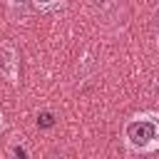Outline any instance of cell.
<instances>
[{
  "label": "cell",
  "mask_w": 159,
  "mask_h": 159,
  "mask_svg": "<svg viewBox=\"0 0 159 159\" xmlns=\"http://www.w3.org/2000/svg\"><path fill=\"white\" fill-rule=\"evenodd\" d=\"M124 142L139 154L159 149V112H139L124 122Z\"/></svg>",
  "instance_id": "1"
},
{
  "label": "cell",
  "mask_w": 159,
  "mask_h": 159,
  "mask_svg": "<svg viewBox=\"0 0 159 159\" xmlns=\"http://www.w3.org/2000/svg\"><path fill=\"white\" fill-rule=\"evenodd\" d=\"M0 75L5 80H10L12 84L17 82V75H20V60H17V52L12 45H2L0 47Z\"/></svg>",
  "instance_id": "2"
},
{
  "label": "cell",
  "mask_w": 159,
  "mask_h": 159,
  "mask_svg": "<svg viewBox=\"0 0 159 159\" xmlns=\"http://www.w3.org/2000/svg\"><path fill=\"white\" fill-rule=\"evenodd\" d=\"M37 127H40V129L55 127V114H52V112H40V114H37Z\"/></svg>",
  "instance_id": "3"
},
{
  "label": "cell",
  "mask_w": 159,
  "mask_h": 159,
  "mask_svg": "<svg viewBox=\"0 0 159 159\" xmlns=\"http://www.w3.org/2000/svg\"><path fill=\"white\" fill-rule=\"evenodd\" d=\"M32 5H35L37 10H52V7L62 5V0H32Z\"/></svg>",
  "instance_id": "4"
},
{
  "label": "cell",
  "mask_w": 159,
  "mask_h": 159,
  "mask_svg": "<svg viewBox=\"0 0 159 159\" xmlns=\"http://www.w3.org/2000/svg\"><path fill=\"white\" fill-rule=\"evenodd\" d=\"M10 154H15V157H22V159H27V157H30V149H27L25 144H12V147H10Z\"/></svg>",
  "instance_id": "5"
},
{
  "label": "cell",
  "mask_w": 159,
  "mask_h": 159,
  "mask_svg": "<svg viewBox=\"0 0 159 159\" xmlns=\"http://www.w3.org/2000/svg\"><path fill=\"white\" fill-rule=\"evenodd\" d=\"M152 27H154V32L159 35V0H157V5H154V12H152Z\"/></svg>",
  "instance_id": "6"
},
{
  "label": "cell",
  "mask_w": 159,
  "mask_h": 159,
  "mask_svg": "<svg viewBox=\"0 0 159 159\" xmlns=\"http://www.w3.org/2000/svg\"><path fill=\"white\" fill-rule=\"evenodd\" d=\"M7 2H10V5H12V7H22V5H25V2H27V0H7Z\"/></svg>",
  "instance_id": "7"
},
{
  "label": "cell",
  "mask_w": 159,
  "mask_h": 159,
  "mask_svg": "<svg viewBox=\"0 0 159 159\" xmlns=\"http://www.w3.org/2000/svg\"><path fill=\"white\" fill-rule=\"evenodd\" d=\"M94 2H97V5H109L112 0H94Z\"/></svg>",
  "instance_id": "8"
},
{
  "label": "cell",
  "mask_w": 159,
  "mask_h": 159,
  "mask_svg": "<svg viewBox=\"0 0 159 159\" xmlns=\"http://www.w3.org/2000/svg\"><path fill=\"white\" fill-rule=\"evenodd\" d=\"M2 127H5V124H2V114H0V132H2Z\"/></svg>",
  "instance_id": "9"
}]
</instances>
